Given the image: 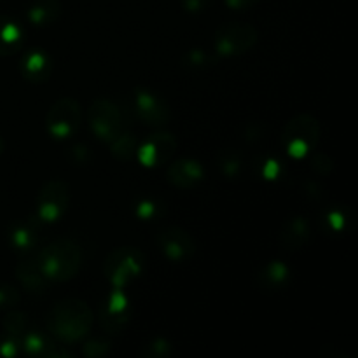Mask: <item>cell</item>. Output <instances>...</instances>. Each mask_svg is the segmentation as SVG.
Wrapping results in <instances>:
<instances>
[{
  "label": "cell",
  "mask_w": 358,
  "mask_h": 358,
  "mask_svg": "<svg viewBox=\"0 0 358 358\" xmlns=\"http://www.w3.org/2000/svg\"><path fill=\"white\" fill-rule=\"evenodd\" d=\"M49 334L63 345L86 338L93 325V311L83 299L58 301L49 311Z\"/></svg>",
  "instance_id": "1"
},
{
  "label": "cell",
  "mask_w": 358,
  "mask_h": 358,
  "mask_svg": "<svg viewBox=\"0 0 358 358\" xmlns=\"http://www.w3.org/2000/svg\"><path fill=\"white\" fill-rule=\"evenodd\" d=\"M37 264L42 275L51 282H69L79 273L84 254L79 243L70 238H59L41 248L37 254Z\"/></svg>",
  "instance_id": "2"
},
{
  "label": "cell",
  "mask_w": 358,
  "mask_h": 358,
  "mask_svg": "<svg viewBox=\"0 0 358 358\" xmlns=\"http://www.w3.org/2000/svg\"><path fill=\"white\" fill-rule=\"evenodd\" d=\"M320 122L310 114L290 119L282 131V143L292 159L306 157L320 142Z\"/></svg>",
  "instance_id": "3"
},
{
  "label": "cell",
  "mask_w": 358,
  "mask_h": 358,
  "mask_svg": "<svg viewBox=\"0 0 358 358\" xmlns=\"http://www.w3.org/2000/svg\"><path fill=\"white\" fill-rule=\"evenodd\" d=\"M145 269V255L135 247H119L105 259L103 273L112 289H124Z\"/></svg>",
  "instance_id": "4"
},
{
  "label": "cell",
  "mask_w": 358,
  "mask_h": 358,
  "mask_svg": "<svg viewBox=\"0 0 358 358\" xmlns=\"http://www.w3.org/2000/svg\"><path fill=\"white\" fill-rule=\"evenodd\" d=\"M259 41L255 27L248 23H226L215 31L213 48L219 56L231 58L250 51Z\"/></svg>",
  "instance_id": "5"
},
{
  "label": "cell",
  "mask_w": 358,
  "mask_h": 358,
  "mask_svg": "<svg viewBox=\"0 0 358 358\" xmlns=\"http://www.w3.org/2000/svg\"><path fill=\"white\" fill-rule=\"evenodd\" d=\"M80 121H83V110L79 101L69 96L59 98L48 110L45 129L52 138L65 140L80 128Z\"/></svg>",
  "instance_id": "6"
},
{
  "label": "cell",
  "mask_w": 358,
  "mask_h": 358,
  "mask_svg": "<svg viewBox=\"0 0 358 358\" xmlns=\"http://www.w3.org/2000/svg\"><path fill=\"white\" fill-rule=\"evenodd\" d=\"M90 126L98 140L110 143L124 129L122 112L114 101L107 98H98L90 107Z\"/></svg>",
  "instance_id": "7"
},
{
  "label": "cell",
  "mask_w": 358,
  "mask_h": 358,
  "mask_svg": "<svg viewBox=\"0 0 358 358\" xmlns=\"http://www.w3.org/2000/svg\"><path fill=\"white\" fill-rule=\"evenodd\" d=\"M133 110H135L136 117L150 128H163L171 119V110L166 101L147 87H136L135 90Z\"/></svg>",
  "instance_id": "8"
},
{
  "label": "cell",
  "mask_w": 358,
  "mask_h": 358,
  "mask_svg": "<svg viewBox=\"0 0 358 358\" xmlns=\"http://www.w3.org/2000/svg\"><path fill=\"white\" fill-rule=\"evenodd\" d=\"M70 203V187L63 180H51L38 191L37 217L41 222H56L66 212Z\"/></svg>",
  "instance_id": "9"
},
{
  "label": "cell",
  "mask_w": 358,
  "mask_h": 358,
  "mask_svg": "<svg viewBox=\"0 0 358 358\" xmlns=\"http://www.w3.org/2000/svg\"><path fill=\"white\" fill-rule=\"evenodd\" d=\"M156 243L164 257L171 262H185L196 254V241L185 229L166 226L156 234Z\"/></svg>",
  "instance_id": "10"
},
{
  "label": "cell",
  "mask_w": 358,
  "mask_h": 358,
  "mask_svg": "<svg viewBox=\"0 0 358 358\" xmlns=\"http://www.w3.org/2000/svg\"><path fill=\"white\" fill-rule=\"evenodd\" d=\"M177 149V138L170 131H156L136 149L135 157L145 168H156L170 161Z\"/></svg>",
  "instance_id": "11"
},
{
  "label": "cell",
  "mask_w": 358,
  "mask_h": 358,
  "mask_svg": "<svg viewBox=\"0 0 358 358\" xmlns=\"http://www.w3.org/2000/svg\"><path fill=\"white\" fill-rule=\"evenodd\" d=\"M129 315H131V304L124 289H112L101 310V329L110 336L119 334L128 325Z\"/></svg>",
  "instance_id": "12"
},
{
  "label": "cell",
  "mask_w": 358,
  "mask_h": 358,
  "mask_svg": "<svg viewBox=\"0 0 358 358\" xmlns=\"http://www.w3.org/2000/svg\"><path fill=\"white\" fill-rule=\"evenodd\" d=\"M23 343V353L30 357H42V358H65L72 357V353L59 343L58 339H52L51 334H45L42 331H30L28 329L21 336Z\"/></svg>",
  "instance_id": "13"
},
{
  "label": "cell",
  "mask_w": 358,
  "mask_h": 358,
  "mask_svg": "<svg viewBox=\"0 0 358 358\" xmlns=\"http://www.w3.org/2000/svg\"><path fill=\"white\" fill-rule=\"evenodd\" d=\"M166 180L173 187L192 189L205 180V168L198 159L182 157V159H177L168 166Z\"/></svg>",
  "instance_id": "14"
},
{
  "label": "cell",
  "mask_w": 358,
  "mask_h": 358,
  "mask_svg": "<svg viewBox=\"0 0 358 358\" xmlns=\"http://www.w3.org/2000/svg\"><path fill=\"white\" fill-rule=\"evenodd\" d=\"M310 238L311 224L304 215H294L287 219L278 234L280 247L287 252L301 250L303 247H306Z\"/></svg>",
  "instance_id": "15"
},
{
  "label": "cell",
  "mask_w": 358,
  "mask_h": 358,
  "mask_svg": "<svg viewBox=\"0 0 358 358\" xmlns=\"http://www.w3.org/2000/svg\"><path fill=\"white\" fill-rule=\"evenodd\" d=\"M320 227L324 233L334 234V236H343V234L352 233L355 227V215L352 210L345 205H334L325 208L320 213Z\"/></svg>",
  "instance_id": "16"
},
{
  "label": "cell",
  "mask_w": 358,
  "mask_h": 358,
  "mask_svg": "<svg viewBox=\"0 0 358 358\" xmlns=\"http://www.w3.org/2000/svg\"><path fill=\"white\" fill-rule=\"evenodd\" d=\"M41 219L38 217H27L20 222L13 224L9 229V241L16 250L28 252L37 247L38 238H41Z\"/></svg>",
  "instance_id": "17"
},
{
  "label": "cell",
  "mask_w": 358,
  "mask_h": 358,
  "mask_svg": "<svg viewBox=\"0 0 358 358\" xmlns=\"http://www.w3.org/2000/svg\"><path fill=\"white\" fill-rule=\"evenodd\" d=\"M21 73L30 83H45L52 73V59L44 49H31L21 59Z\"/></svg>",
  "instance_id": "18"
},
{
  "label": "cell",
  "mask_w": 358,
  "mask_h": 358,
  "mask_svg": "<svg viewBox=\"0 0 358 358\" xmlns=\"http://www.w3.org/2000/svg\"><path fill=\"white\" fill-rule=\"evenodd\" d=\"M255 280L264 292H278L289 285L290 268L282 261H271L259 269Z\"/></svg>",
  "instance_id": "19"
},
{
  "label": "cell",
  "mask_w": 358,
  "mask_h": 358,
  "mask_svg": "<svg viewBox=\"0 0 358 358\" xmlns=\"http://www.w3.org/2000/svg\"><path fill=\"white\" fill-rule=\"evenodd\" d=\"M16 278L30 294H44L49 280L42 275L35 259H24L16 266Z\"/></svg>",
  "instance_id": "20"
},
{
  "label": "cell",
  "mask_w": 358,
  "mask_h": 358,
  "mask_svg": "<svg viewBox=\"0 0 358 358\" xmlns=\"http://www.w3.org/2000/svg\"><path fill=\"white\" fill-rule=\"evenodd\" d=\"M24 31L16 20L0 16V56H10L23 45Z\"/></svg>",
  "instance_id": "21"
},
{
  "label": "cell",
  "mask_w": 358,
  "mask_h": 358,
  "mask_svg": "<svg viewBox=\"0 0 358 358\" xmlns=\"http://www.w3.org/2000/svg\"><path fill=\"white\" fill-rule=\"evenodd\" d=\"M59 16H62L59 0H35L28 9V21L41 28L56 23Z\"/></svg>",
  "instance_id": "22"
},
{
  "label": "cell",
  "mask_w": 358,
  "mask_h": 358,
  "mask_svg": "<svg viewBox=\"0 0 358 358\" xmlns=\"http://www.w3.org/2000/svg\"><path fill=\"white\" fill-rule=\"evenodd\" d=\"M136 149H138V140H136V136L133 133L124 131V129L110 142V152L114 154V157H117L121 161H128L131 157H135Z\"/></svg>",
  "instance_id": "23"
},
{
  "label": "cell",
  "mask_w": 358,
  "mask_h": 358,
  "mask_svg": "<svg viewBox=\"0 0 358 358\" xmlns=\"http://www.w3.org/2000/svg\"><path fill=\"white\" fill-rule=\"evenodd\" d=\"M217 161H219V168L226 178H236L241 173L243 159H241V154L236 149H233V147L220 149Z\"/></svg>",
  "instance_id": "24"
},
{
  "label": "cell",
  "mask_w": 358,
  "mask_h": 358,
  "mask_svg": "<svg viewBox=\"0 0 358 358\" xmlns=\"http://www.w3.org/2000/svg\"><path fill=\"white\" fill-rule=\"evenodd\" d=\"M2 324H3V331L9 332V334L13 336H17V338H21V336L30 329L28 315L20 313V311H13V313L6 315Z\"/></svg>",
  "instance_id": "25"
},
{
  "label": "cell",
  "mask_w": 358,
  "mask_h": 358,
  "mask_svg": "<svg viewBox=\"0 0 358 358\" xmlns=\"http://www.w3.org/2000/svg\"><path fill=\"white\" fill-rule=\"evenodd\" d=\"M173 348L166 338H154L147 345H143L142 357L143 358H166L171 355Z\"/></svg>",
  "instance_id": "26"
},
{
  "label": "cell",
  "mask_w": 358,
  "mask_h": 358,
  "mask_svg": "<svg viewBox=\"0 0 358 358\" xmlns=\"http://www.w3.org/2000/svg\"><path fill=\"white\" fill-rule=\"evenodd\" d=\"M21 353H23L21 338L9 334V332L0 336V358H14L20 357Z\"/></svg>",
  "instance_id": "27"
},
{
  "label": "cell",
  "mask_w": 358,
  "mask_h": 358,
  "mask_svg": "<svg viewBox=\"0 0 358 358\" xmlns=\"http://www.w3.org/2000/svg\"><path fill=\"white\" fill-rule=\"evenodd\" d=\"M310 166L313 173L320 175V177H327V175H331L334 171V161L325 152H317L311 157Z\"/></svg>",
  "instance_id": "28"
},
{
  "label": "cell",
  "mask_w": 358,
  "mask_h": 358,
  "mask_svg": "<svg viewBox=\"0 0 358 358\" xmlns=\"http://www.w3.org/2000/svg\"><path fill=\"white\" fill-rule=\"evenodd\" d=\"M110 353V343L105 339H91L83 345V355L87 358H101Z\"/></svg>",
  "instance_id": "29"
},
{
  "label": "cell",
  "mask_w": 358,
  "mask_h": 358,
  "mask_svg": "<svg viewBox=\"0 0 358 358\" xmlns=\"http://www.w3.org/2000/svg\"><path fill=\"white\" fill-rule=\"evenodd\" d=\"M135 213L140 220H152L161 213V205L157 201H154V199L145 198L136 203Z\"/></svg>",
  "instance_id": "30"
},
{
  "label": "cell",
  "mask_w": 358,
  "mask_h": 358,
  "mask_svg": "<svg viewBox=\"0 0 358 358\" xmlns=\"http://www.w3.org/2000/svg\"><path fill=\"white\" fill-rule=\"evenodd\" d=\"M21 292L14 285L9 283H2L0 285V310H7V308H13L20 303Z\"/></svg>",
  "instance_id": "31"
},
{
  "label": "cell",
  "mask_w": 358,
  "mask_h": 358,
  "mask_svg": "<svg viewBox=\"0 0 358 358\" xmlns=\"http://www.w3.org/2000/svg\"><path fill=\"white\" fill-rule=\"evenodd\" d=\"M210 63H212V58L208 56V52L201 51V49H191L184 58V65L189 69H205Z\"/></svg>",
  "instance_id": "32"
},
{
  "label": "cell",
  "mask_w": 358,
  "mask_h": 358,
  "mask_svg": "<svg viewBox=\"0 0 358 358\" xmlns=\"http://www.w3.org/2000/svg\"><path fill=\"white\" fill-rule=\"evenodd\" d=\"M282 171H283V168H282V164H280V161L271 159V157H268V159L262 161L261 175L266 178V180H276V178L282 175Z\"/></svg>",
  "instance_id": "33"
},
{
  "label": "cell",
  "mask_w": 358,
  "mask_h": 358,
  "mask_svg": "<svg viewBox=\"0 0 358 358\" xmlns=\"http://www.w3.org/2000/svg\"><path fill=\"white\" fill-rule=\"evenodd\" d=\"M213 0H180L182 7L184 10L191 14H199V13H205L210 6H212Z\"/></svg>",
  "instance_id": "34"
},
{
  "label": "cell",
  "mask_w": 358,
  "mask_h": 358,
  "mask_svg": "<svg viewBox=\"0 0 358 358\" xmlns=\"http://www.w3.org/2000/svg\"><path fill=\"white\" fill-rule=\"evenodd\" d=\"M226 6L233 10H248L257 6L261 0H224Z\"/></svg>",
  "instance_id": "35"
},
{
  "label": "cell",
  "mask_w": 358,
  "mask_h": 358,
  "mask_svg": "<svg viewBox=\"0 0 358 358\" xmlns=\"http://www.w3.org/2000/svg\"><path fill=\"white\" fill-rule=\"evenodd\" d=\"M264 136V126L262 124H250L245 129V140L248 142H259Z\"/></svg>",
  "instance_id": "36"
},
{
  "label": "cell",
  "mask_w": 358,
  "mask_h": 358,
  "mask_svg": "<svg viewBox=\"0 0 358 358\" xmlns=\"http://www.w3.org/2000/svg\"><path fill=\"white\" fill-rule=\"evenodd\" d=\"M72 159L76 161V163H86V161L90 159V150H87V147L84 145L72 147Z\"/></svg>",
  "instance_id": "37"
},
{
  "label": "cell",
  "mask_w": 358,
  "mask_h": 358,
  "mask_svg": "<svg viewBox=\"0 0 358 358\" xmlns=\"http://www.w3.org/2000/svg\"><path fill=\"white\" fill-rule=\"evenodd\" d=\"M306 194L313 199H320L322 194H324V187L315 180H310L306 182Z\"/></svg>",
  "instance_id": "38"
},
{
  "label": "cell",
  "mask_w": 358,
  "mask_h": 358,
  "mask_svg": "<svg viewBox=\"0 0 358 358\" xmlns=\"http://www.w3.org/2000/svg\"><path fill=\"white\" fill-rule=\"evenodd\" d=\"M3 149H6V142H3V138H2V136H0V156H2Z\"/></svg>",
  "instance_id": "39"
}]
</instances>
